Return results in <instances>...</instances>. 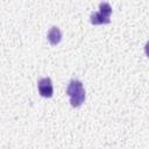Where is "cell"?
<instances>
[{
  "instance_id": "6da1fadb",
  "label": "cell",
  "mask_w": 149,
  "mask_h": 149,
  "mask_svg": "<svg viewBox=\"0 0 149 149\" xmlns=\"http://www.w3.org/2000/svg\"><path fill=\"white\" fill-rule=\"evenodd\" d=\"M37 87H38V92L42 97H44V98L52 97L54 87H52V81L50 78H48V77L41 78L37 83Z\"/></svg>"
},
{
  "instance_id": "7a4b0ae2",
  "label": "cell",
  "mask_w": 149,
  "mask_h": 149,
  "mask_svg": "<svg viewBox=\"0 0 149 149\" xmlns=\"http://www.w3.org/2000/svg\"><path fill=\"white\" fill-rule=\"evenodd\" d=\"M47 38H48L50 44H52V45L58 44L61 42V40H62V33H61L59 28L58 27H51L49 29V31H48Z\"/></svg>"
},
{
  "instance_id": "3957f363",
  "label": "cell",
  "mask_w": 149,
  "mask_h": 149,
  "mask_svg": "<svg viewBox=\"0 0 149 149\" xmlns=\"http://www.w3.org/2000/svg\"><path fill=\"white\" fill-rule=\"evenodd\" d=\"M81 90H84V87H83V83H81L80 80L72 79V80L70 81L68 88H66V94H68L69 97H71V95L76 94V93H78V92L81 91Z\"/></svg>"
},
{
  "instance_id": "277c9868",
  "label": "cell",
  "mask_w": 149,
  "mask_h": 149,
  "mask_svg": "<svg viewBox=\"0 0 149 149\" xmlns=\"http://www.w3.org/2000/svg\"><path fill=\"white\" fill-rule=\"evenodd\" d=\"M90 21L92 24H105V23H109V17L105 16L100 12H94L91 14Z\"/></svg>"
},
{
  "instance_id": "5b68a950",
  "label": "cell",
  "mask_w": 149,
  "mask_h": 149,
  "mask_svg": "<svg viewBox=\"0 0 149 149\" xmlns=\"http://www.w3.org/2000/svg\"><path fill=\"white\" fill-rule=\"evenodd\" d=\"M84 100H85V90H81L78 93L70 97V102L72 107H79L84 102Z\"/></svg>"
},
{
  "instance_id": "8992f818",
  "label": "cell",
  "mask_w": 149,
  "mask_h": 149,
  "mask_svg": "<svg viewBox=\"0 0 149 149\" xmlns=\"http://www.w3.org/2000/svg\"><path fill=\"white\" fill-rule=\"evenodd\" d=\"M99 9H100L99 12L101 14H104L105 16H107V17H109L111 14H112V8H111L108 2H100L99 3Z\"/></svg>"
},
{
  "instance_id": "52a82bcc",
  "label": "cell",
  "mask_w": 149,
  "mask_h": 149,
  "mask_svg": "<svg viewBox=\"0 0 149 149\" xmlns=\"http://www.w3.org/2000/svg\"><path fill=\"white\" fill-rule=\"evenodd\" d=\"M144 52H146V55L149 57V41L146 43V45H144Z\"/></svg>"
}]
</instances>
